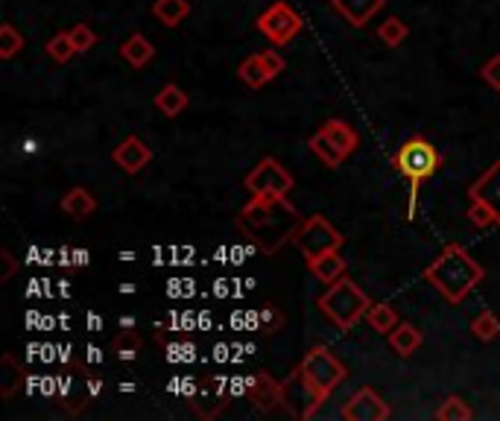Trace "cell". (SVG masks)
Segmentation results:
<instances>
[{"mask_svg": "<svg viewBox=\"0 0 500 421\" xmlns=\"http://www.w3.org/2000/svg\"><path fill=\"white\" fill-rule=\"evenodd\" d=\"M483 275L486 270L480 263H477L460 243H451V246H444V252L425 270V281L436 287L451 305H462L465 296L483 281Z\"/></svg>", "mask_w": 500, "mask_h": 421, "instance_id": "obj_1", "label": "cell"}, {"mask_svg": "<svg viewBox=\"0 0 500 421\" xmlns=\"http://www.w3.org/2000/svg\"><path fill=\"white\" fill-rule=\"evenodd\" d=\"M442 155L433 147L427 138H409L401 143V150L392 155V168L409 179V202H407V217H416V202H418V187L425 179H430L439 170Z\"/></svg>", "mask_w": 500, "mask_h": 421, "instance_id": "obj_2", "label": "cell"}, {"mask_svg": "<svg viewBox=\"0 0 500 421\" xmlns=\"http://www.w3.org/2000/svg\"><path fill=\"white\" fill-rule=\"evenodd\" d=\"M369 307H372V298L360 290L358 281L346 279V275H342L340 281L328 284V290L319 296L322 316H328L331 322L340 331H346V334L360 322V319H366Z\"/></svg>", "mask_w": 500, "mask_h": 421, "instance_id": "obj_3", "label": "cell"}, {"mask_svg": "<svg viewBox=\"0 0 500 421\" xmlns=\"http://www.w3.org/2000/svg\"><path fill=\"white\" fill-rule=\"evenodd\" d=\"M298 378L305 381V386L310 392H314L316 404L322 407L333 395V390L349 378L346 365L337 360V354H333L328 346H314L310 348L302 363H298Z\"/></svg>", "mask_w": 500, "mask_h": 421, "instance_id": "obj_4", "label": "cell"}, {"mask_svg": "<svg viewBox=\"0 0 500 421\" xmlns=\"http://www.w3.org/2000/svg\"><path fill=\"white\" fill-rule=\"evenodd\" d=\"M290 243L305 254V261H314V258H319V254L340 252L342 235L322 214H314V217L302 219V223L293 228Z\"/></svg>", "mask_w": 500, "mask_h": 421, "instance_id": "obj_5", "label": "cell"}, {"mask_svg": "<svg viewBox=\"0 0 500 421\" xmlns=\"http://www.w3.org/2000/svg\"><path fill=\"white\" fill-rule=\"evenodd\" d=\"M246 191L252 196H261V199H287V193L293 191V176L290 170L284 168L281 161H275L272 155H266L261 159L246 176Z\"/></svg>", "mask_w": 500, "mask_h": 421, "instance_id": "obj_6", "label": "cell"}, {"mask_svg": "<svg viewBox=\"0 0 500 421\" xmlns=\"http://www.w3.org/2000/svg\"><path fill=\"white\" fill-rule=\"evenodd\" d=\"M254 27H258L261 36L270 39L275 47H284V44H290L298 36V32H302L305 21H302V15H298L290 4H284V0H275V4H270L258 15Z\"/></svg>", "mask_w": 500, "mask_h": 421, "instance_id": "obj_7", "label": "cell"}, {"mask_svg": "<svg viewBox=\"0 0 500 421\" xmlns=\"http://www.w3.org/2000/svg\"><path fill=\"white\" fill-rule=\"evenodd\" d=\"M342 418L349 421H386L389 404L377 395L372 386H360L346 404H342Z\"/></svg>", "mask_w": 500, "mask_h": 421, "instance_id": "obj_8", "label": "cell"}, {"mask_svg": "<svg viewBox=\"0 0 500 421\" xmlns=\"http://www.w3.org/2000/svg\"><path fill=\"white\" fill-rule=\"evenodd\" d=\"M111 161H115L124 173L138 176L152 161V150H150V143L141 141L138 135H126L117 143V150L111 152Z\"/></svg>", "mask_w": 500, "mask_h": 421, "instance_id": "obj_9", "label": "cell"}, {"mask_svg": "<svg viewBox=\"0 0 500 421\" xmlns=\"http://www.w3.org/2000/svg\"><path fill=\"white\" fill-rule=\"evenodd\" d=\"M469 196L480 199V202L492 208L497 217V226H500V159L492 161V168H486L480 179L469 187Z\"/></svg>", "mask_w": 500, "mask_h": 421, "instance_id": "obj_10", "label": "cell"}, {"mask_svg": "<svg viewBox=\"0 0 500 421\" xmlns=\"http://www.w3.org/2000/svg\"><path fill=\"white\" fill-rule=\"evenodd\" d=\"M331 6L337 9L351 27H366L386 6V0H331Z\"/></svg>", "mask_w": 500, "mask_h": 421, "instance_id": "obj_11", "label": "cell"}, {"mask_svg": "<svg viewBox=\"0 0 500 421\" xmlns=\"http://www.w3.org/2000/svg\"><path fill=\"white\" fill-rule=\"evenodd\" d=\"M386 337H389V348H392L398 357H409V354H416L421 348V342H425L421 331L409 322H398Z\"/></svg>", "mask_w": 500, "mask_h": 421, "instance_id": "obj_12", "label": "cell"}, {"mask_svg": "<svg viewBox=\"0 0 500 421\" xmlns=\"http://www.w3.org/2000/svg\"><path fill=\"white\" fill-rule=\"evenodd\" d=\"M307 270L322 284H333L346 275V261L340 258V252H328V254H319L314 261H307Z\"/></svg>", "mask_w": 500, "mask_h": 421, "instance_id": "obj_13", "label": "cell"}, {"mask_svg": "<svg viewBox=\"0 0 500 421\" xmlns=\"http://www.w3.org/2000/svg\"><path fill=\"white\" fill-rule=\"evenodd\" d=\"M62 210L71 214L73 219H85L97 210V199L88 187H71V191L62 196Z\"/></svg>", "mask_w": 500, "mask_h": 421, "instance_id": "obj_14", "label": "cell"}, {"mask_svg": "<svg viewBox=\"0 0 500 421\" xmlns=\"http://www.w3.org/2000/svg\"><path fill=\"white\" fill-rule=\"evenodd\" d=\"M152 103H155V108H159L164 117H179L187 108V94L176 82H167L161 91L155 94Z\"/></svg>", "mask_w": 500, "mask_h": 421, "instance_id": "obj_15", "label": "cell"}, {"mask_svg": "<svg viewBox=\"0 0 500 421\" xmlns=\"http://www.w3.org/2000/svg\"><path fill=\"white\" fill-rule=\"evenodd\" d=\"M120 56H124L132 68H143V64H150L152 56H155V47L152 41L147 36H141V32H135V36H129L124 41V47H120Z\"/></svg>", "mask_w": 500, "mask_h": 421, "instance_id": "obj_16", "label": "cell"}, {"mask_svg": "<svg viewBox=\"0 0 500 421\" xmlns=\"http://www.w3.org/2000/svg\"><path fill=\"white\" fill-rule=\"evenodd\" d=\"M322 132H325V135H328L333 143H337L340 152L346 155V159H349V155H351L354 150H358V143H360V135L346 124V120H337V117H333V120H328V124H322Z\"/></svg>", "mask_w": 500, "mask_h": 421, "instance_id": "obj_17", "label": "cell"}, {"mask_svg": "<svg viewBox=\"0 0 500 421\" xmlns=\"http://www.w3.org/2000/svg\"><path fill=\"white\" fill-rule=\"evenodd\" d=\"M152 15L159 18L164 27H179L182 21L191 15V4H187V0H155Z\"/></svg>", "mask_w": 500, "mask_h": 421, "instance_id": "obj_18", "label": "cell"}, {"mask_svg": "<svg viewBox=\"0 0 500 421\" xmlns=\"http://www.w3.org/2000/svg\"><path fill=\"white\" fill-rule=\"evenodd\" d=\"M237 73H240V80L246 82L249 88H254V91H258V88H263L266 82H272V76H270V71H266L261 53H254V56L243 59L240 68H237Z\"/></svg>", "mask_w": 500, "mask_h": 421, "instance_id": "obj_19", "label": "cell"}, {"mask_svg": "<svg viewBox=\"0 0 500 421\" xmlns=\"http://www.w3.org/2000/svg\"><path fill=\"white\" fill-rule=\"evenodd\" d=\"M307 147L314 150V152L319 155V159L328 164L331 170H337L340 164H342V159H346V155L340 152V147H337V143H333V141H331V138L325 135V132H322V129L316 132V135H310Z\"/></svg>", "mask_w": 500, "mask_h": 421, "instance_id": "obj_20", "label": "cell"}, {"mask_svg": "<svg viewBox=\"0 0 500 421\" xmlns=\"http://www.w3.org/2000/svg\"><path fill=\"white\" fill-rule=\"evenodd\" d=\"M436 418L439 421H469V418H474V409H471L469 401H465V398L448 395L442 401V407L436 409Z\"/></svg>", "mask_w": 500, "mask_h": 421, "instance_id": "obj_21", "label": "cell"}, {"mask_svg": "<svg viewBox=\"0 0 500 421\" xmlns=\"http://www.w3.org/2000/svg\"><path fill=\"white\" fill-rule=\"evenodd\" d=\"M366 322L372 325V331H377V334H389L395 325H398V314H395V307L392 305H372L369 307V314H366Z\"/></svg>", "mask_w": 500, "mask_h": 421, "instance_id": "obj_22", "label": "cell"}, {"mask_svg": "<svg viewBox=\"0 0 500 421\" xmlns=\"http://www.w3.org/2000/svg\"><path fill=\"white\" fill-rule=\"evenodd\" d=\"M21 50H24V36H21L15 24H9L6 21V24L0 27V59L4 62L15 59Z\"/></svg>", "mask_w": 500, "mask_h": 421, "instance_id": "obj_23", "label": "cell"}, {"mask_svg": "<svg viewBox=\"0 0 500 421\" xmlns=\"http://www.w3.org/2000/svg\"><path fill=\"white\" fill-rule=\"evenodd\" d=\"M409 36V27L404 24L401 18H386L381 27H377V39H381L386 47H398V44H404Z\"/></svg>", "mask_w": 500, "mask_h": 421, "instance_id": "obj_24", "label": "cell"}, {"mask_svg": "<svg viewBox=\"0 0 500 421\" xmlns=\"http://www.w3.org/2000/svg\"><path fill=\"white\" fill-rule=\"evenodd\" d=\"M471 331H474V337H477V339L492 342V339L500 337V319L492 314V310H483V314H477V316H474Z\"/></svg>", "mask_w": 500, "mask_h": 421, "instance_id": "obj_25", "label": "cell"}, {"mask_svg": "<svg viewBox=\"0 0 500 421\" xmlns=\"http://www.w3.org/2000/svg\"><path fill=\"white\" fill-rule=\"evenodd\" d=\"M47 56L59 64H68L71 56H76V47L71 41V32H56V36L47 41Z\"/></svg>", "mask_w": 500, "mask_h": 421, "instance_id": "obj_26", "label": "cell"}, {"mask_svg": "<svg viewBox=\"0 0 500 421\" xmlns=\"http://www.w3.org/2000/svg\"><path fill=\"white\" fill-rule=\"evenodd\" d=\"M469 219L477 226V228H492L497 226V217H495V210L488 208L486 202H480V199H471V205H469Z\"/></svg>", "mask_w": 500, "mask_h": 421, "instance_id": "obj_27", "label": "cell"}, {"mask_svg": "<svg viewBox=\"0 0 500 421\" xmlns=\"http://www.w3.org/2000/svg\"><path fill=\"white\" fill-rule=\"evenodd\" d=\"M71 41H73L76 53H88V50H94L97 32L88 24H76V27H71Z\"/></svg>", "mask_w": 500, "mask_h": 421, "instance_id": "obj_28", "label": "cell"}, {"mask_svg": "<svg viewBox=\"0 0 500 421\" xmlns=\"http://www.w3.org/2000/svg\"><path fill=\"white\" fill-rule=\"evenodd\" d=\"M261 59H263L266 71H270L272 80H275V76H281L284 68H287V62H284V56H281V53H278V50H263V53H261Z\"/></svg>", "mask_w": 500, "mask_h": 421, "instance_id": "obj_29", "label": "cell"}, {"mask_svg": "<svg viewBox=\"0 0 500 421\" xmlns=\"http://www.w3.org/2000/svg\"><path fill=\"white\" fill-rule=\"evenodd\" d=\"M480 76H483V80H486L488 85L497 88V91H500V53H497V56H492V59H488V62L483 64Z\"/></svg>", "mask_w": 500, "mask_h": 421, "instance_id": "obj_30", "label": "cell"}, {"mask_svg": "<svg viewBox=\"0 0 500 421\" xmlns=\"http://www.w3.org/2000/svg\"><path fill=\"white\" fill-rule=\"evenodd\" d=\"M0 261H4V272H0V281H9V279H13V272L18 270V263H15V258L9 252H0Z\"/></svg>", "mask_w": 500, "mask_h": 421, "instance_id": "obj_31", "label": "cell"}]
</instances>
